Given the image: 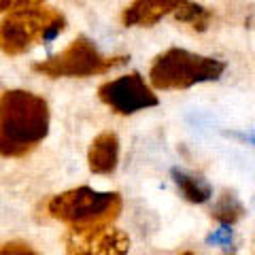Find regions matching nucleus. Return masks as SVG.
<instances>
[{
	"label": "nucleus",
	"mask_w": 255,
	"mask_h": 255,
	"mask_svg": "<svg viewBox=\"0 0 255 255\" xmlns=\"http://www.w3.org/2000/svg\"><path fill=\"white\" fill-rule=\"evenodd\" d=\"M49 132V105L26 90L0 96V155L23 157L32 153Z\"/></svg>",
	"instance_id": "f257e3e1"
},
{
	"label": "nucleus",
	"mask_w": 255,
	"mask_h": 255,
	"mask_svg": "<svg viewBox=\"0 0 255 255\" xmlns=\"http://www.w3.org/2000/svg\"><path fill=\"white\" fill-rule=\"evenodd\" d=\"M122 206V196L115 191H96L83 185L53 196L47 211L53 219L66 223L68 230H92L113 226Z\"/></svg>",
	"instance_id": "f03ea898"
},
{
	"label": "nucleus",
	"mask_w": 255,
	"mask_h": 255,
	"mask_svg": "<svg viewBox=\"0 0 255 255\" xmlns=\"http://www.w3.org/2000/svg\"><path fill=\"white\" fill-rule=\"evenodd\" d=\"M64 28L66 19L53 6L13 11L0 21V51L6 55H21L32 47L55 38Z\"/></svg>",
	"instance_id": "7ed1b4c3"
},
{
	"label": "nucleus",
	"mask_w": 255,
	"mask_h": 255,
	"mask_svg": "<svg viewBox=\"0 0 255 255\" xmlns=\"http://www.w3.org/2000/svg\"><path fill=\"white\" fill-rule=\"evenodd\" d=\"M226 64L215 58L198 55L179 47L159 53L149 68V81L155 90H187L204 81H217Z\"/></svg>",
	"instance_id": "20e7f679"
},
{
	"label": "nucleus",
	"mask_w": 255,
	"mask_h": 255,
	"mask_svg": "<svg viewBox=\"0 0 255 255\" xmlns=\"http://www.w3.org/2000/svg\"><path fill=\"white\" fill-rule=\"evenodd\" d=\"M130 60L128 55H102L98 51L90 38L79 36L70 43L66 49L51 55L49 60L34 64L36 73H41L45 77L51 79H60V77H94V75H105L109 70H113L117 66Z\"/></svg>",
	"instance_id": "39448f33"
},
{
	"label": "nucleus",
	"mask_w": 255,
	"mask_h": 255,
	"mask_svg": "<svg viewBox=\"0 0 255 255\" xmlns=\"http://www.w3.org/2000/svg\"><path fill=\"white\" fill-rule=\"evenodd\" d=\"M98 98L119 115H132L136 111L155 107L159 102L153 90L145 83V79L138 73H130L102 83L98 87Z\"/></svg>",
	"instance_id": "423d86ee"
},
{
	"label": "nucleus",
	"mask_w": 255,
	"mask_h": 255,
	"mask_svg": "<svg viewBox=\"0 0 255 255\" xmlns=\"http://www.w3.org/2000/svg\"><path fill=\"white\" fill-rule=\"evenodd\" d=\"M68 255H126L130 251V238L113 226L92 230H68Z\"/></svg>",
	"instance_id": "0eeeda50"
},
{
	"label": "nucleus",
	"mask_w": 255,
	"mask_h": 255,
	"mask_svg": "<svg viewBox=\"0 0 255 255\" xmlns=\"http://www.w3.org/2000/svg\"><path fill=\"white\" fill-rule=\"evenodd\" d=\"M187 0H132L126 6L122 21L126 26H153L164 15L174 13Z\"/></svg>",
	"instance_id": "6e6552de"
},
{
	"label": "nucleus",
	"mask_w": 255,
	"mask_h": 255,
	"mask_svg": "<svg viewBox=\"0 0 255 255\" xmlns=\"http://www.w3.org/2000/svg\"><path fill=\"white\" fill-rule=\"evenodd\" d=\"M119 162V138L115 132L98 134L87 151V164L94 174H111Z\"/></svg>",
	"instance_id": "1a4fd4ad"
},
{
	"label": "nucleus",
	"mask_w": 255,
	"mask_h": 255,
	"mask_svg": "<svg viewBox=\"0 0 255 255\" xmlns=\"http://www.w3.org/2000/svg\"><path fill=\"white\" fill-rule=\"evenodd\" d=\"M172 177H174L177 187L181 189V194L185 196V200H189V202L202 204V202L209 200L211 194H213L211 185L200 177H194V174H187V172L177 170V168L172 170Z\"/></svg>",
	"instance_id": "9d476101"
},
{
	"label": "nucleus",
	"mask_w": 255,
	"mask_h": 255,
	"mask_svg": "<svg viewBox=\"0 0 255 255\" xmlns=\"http://www.w3.org/2000/svg\"><path fill=\"white\" fill-rule=\"evenodd\" d=\"M174 17L179 21H185L189 23L194 30L198 32H204L209 28V23L213 19V13L209 9H204L200 4H191V2H183L177 11H174Z\"/></svg>",
	"instance_id": "9b49d317"
},
{
	"label": "nucleus",
	"mask_w": 255,
	"mask_h": 255,
	"mask_svg": "<svg viewBox=\"0 0 255 255\" xmlns=\"http://www.w3.org/2000/svg\"><path fill=\"white\" fill-rule=\"evenodd\" d=\"M245 215L243 204L236 200L232 194H223L219 198V202L213 206V217L223 226H232L234 221H238Z\"/></svg>",
	"instance_id": "f8f14e48"
},
{
	"label": "nucleus",
	"mask_w": 255,
	"mask_h": 255,
	"mask_svg": "<svg viewBox=\"0 0 255 255\" xmlns=\"http://www.w3.org/2000/svg\"><path fill=\"white\" fill-rule=\"evenodd\" d=\"M43 0H0V13L4 11H21V9H34L41 6Z\"/></svg>",
	"instance_id": "ddd939ff"
},
{
	"label": "nucleus",
	"mask_w": 255,
	"mask_h": 255,
	"mask_svg": "<svg viewBox=\"0 0 255 255\" xmlns=\"http://www.w3.org/2000/svg\"><path fill=\"white\" fill-rule=\"evenodd\" d=\"M0 255H38V253L32 251L30 247L23 243H9V245L0 247Z\"/></svg>",
	"instance_id": "4468645a"
},
{
	"label": "nucleus",
	"mask_w": 255,
	"mask_h": 255,
	"mask_svg": "<svg viewBox=\"0 0 255 255\" xmlns=\"http://www.w3.org/2000/svg\"><path fill=\"white\" fill-rule=\"evenodd\" d=\"M181 255H196V253H189V251H185V253H181Z\"/></svg>",
	"instance_id": "2eb2a0df"
}]
</instances>
